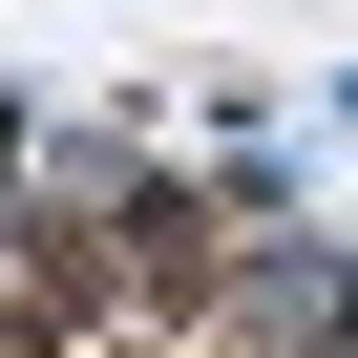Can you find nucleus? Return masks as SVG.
<instances>
[{
  "mask_svg": "<svg viewBox=\"0 0 358 358\" xmlns=\"http://www.w3.org/2000/svg\"><path fill=\"white\" fill-rule=\"evenodd\" d=\"M0 358H64V295H0Z\"/></svg>",
  "mask_w": 358,
  "mask_h": 358,
  "instance_id": "nucleus-1",
  "label": "nucleus"
}]
</instances>
